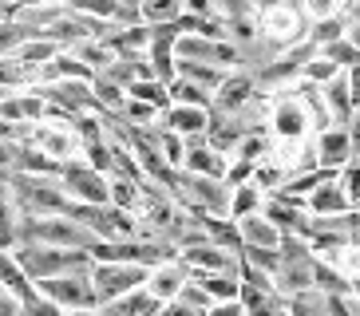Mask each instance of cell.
Here are the masks:
<instances>
[{
    "mask_svg": "<svg viewBox=\"0 0 360 316\" xmlns=\"http://www.w3.org/2000/svg\"><path fill=\"white\" fill-rule=\"evenodd\" d=\"M8 190L20 218H60L72 213L75 202L68 198V190L60 178H40V174H12L8 170Z\"/></svg>",
    "mask_w": 360,
    "mask_h": 316,
    "instance_id": "cell-1",
    "label": "cell"
},
{
    "mask_svg": "<svg viewBox=\"0 0 360 316\" xmlns=\"http://www.w3.org/2000/svg\"><path fill=\"white\" fill-rule=\"evenodd\" d=\"M12 257L20 261V269L28 273L32 284L60 273H91V265H96L87 249H52V245H28V242L16 245Z\"/></svg>",
    "mask_w": 360,
    "mask_h": 316,
    "instance_id": "cell-2",
    "label": "cell"
},
{
    "mask_svg": "<svg viewBox=\"0 0 360 316\" xmlns=\"http://www.w3.org/2000/svg\"><path fill=\"white\" fill-rule=\"evenodd\" d=\"M313 253L301 237L293 233H281V245H277V273H274V289L281 296H297L313 289Z\"/></svg>",
    "mask_w": 360,
    "mask_h": 316,
    "instance_id": "cell-3",
    "label": "cell"
},
{
    "mask_svg": "<svg viewBox=\"0 0 360 316\" xmlns=\"http://www.w3.org/2000/svg\"><path fill=\"white\" fill-rule=\"evenodd\" d=\"M20 242L52 245V249H91L96 237H91L75 218H64V213H60V218H20Z\"/></svg>",
    "mask_w": 360,
    "mask_h": 316,
    "instance_id": "cell-4",
    "label": "cell"
},
{
    "mask_svg": "<svg viewBox=\"0 0 360 316\" xmlns=\"http://www.w3.org/2000/svg\"><path fill=\"white\" fill-rule=\"evenodd\" d=\"M313 55H317V44H309V40H297V44H289V48H281L274 60L262 63L254 72L257 87H262V91H285V87H293Z\"/></svg>",
    "mask_w": 360,
    "mask_h": 316,
    "instance_id": "cell-5",
    "label": "cell"
},
{
    "mask_svg": "<svg viewBox=\"0 0 360 316\" xmlns=\"http://www.w3.org/2000/svg\"><path fill=\"white\" fill-rule=\"evenodd\" d=\"M269 131H274L277 143H305L313 135V119H309L305 103L297 99L293 87L274 91V99H269Z\"/></svg>",
    "mask_w": 360,
    "mask_h": 316,
    "instance_id": "cell-6",
    "label": "cell"
},
{
    "mask_svg": "<svg viewBox=\"0 0 360 316\" xmlns=\"http://www.w3.org/2000/svg\"><path fill=\"white\" fill-rule=\"evenodd\" d=\"M305 16H301V8H297L293 0H281V4H274V8L257 12V32H262V40L269 44V48H289V44L305 40Z\"/></svg>",
    "mask_w": 360,
    "mask_h": 316,
    "instance_id": "cell-7",
    "label": "cell"
},
{
    "mask_svg": "<svg viewBox=\"0 0 360 316\" xmlns=\"http://www.w3.org/2000/svg\"><path fill=\"white\" fill-rule=\"evenodd\" d=\"M147 273H150V269H143V265L96 261L87 277H91V284H96L99 305H107V301H119V296H127V293H135V289H143V284H147Z\"/></svg>",
    "mask_w": 360,
    "mask_h": 316,
    "instance_id": "cell-8",
    "label": "cell"
},
{
    "mask_svg": "<svg viewBox=\"0 0 360 316\" xmlns=\"http://www.w3.org/2000/svg\"><path fill=\"white\" fill-rule=\"evenodd\" d=\"M48 301L64 308V312H79V308H96L99 296H96V284L87 273H60V277H48V281H36Z\"/></svg>",
    "mask_w": 360,
    "mask_h": 316,
    "instance_id": "cell-9",
    "label": "cell"
},
{
    "mask_svg": "<svg viewBox=\"0 0 360 316\" xmlns=\"http://www.w3.org/2000/svg\"><path fill=\"white\" fill-rule=\"evenodd\" d=\"M60 182H64L68 198L72 202H84V206H103L107 194H111V182H107L103 170L87 166L84 158H72V162H64V170H60Z\"/></svg>",
    "mask_w": 360,
    "mask_h": 316,
    "instance_id": "cell-10",
    "label": "cell"
},
{
    "mask_svg": "<svg viewBox=\"0 0 360 316\" xmlns=\"http://www.w3.org/2000/svg\"><path fill=\"white\" fill-rule=\"evenodd\" d=\"M44 95V103L60 111V115L75 119V115H87V111H99L96 103V91L87 79H56V84H36Z\"/></svg>",
    "mask_w": 360,
    "mask_h": 316,
    "instance_id": "cell-11",
    "label": "cell"
},
{
    "mask_svg": "<svg viewBox=\"0 0 360 316\" xmlns=\"http://www.w3.org/2000/svg\"><path fill=\"white\" fill-rule=\"evenodd\" d=\"M24 143H32L36 150H44V154L56 158V162H72V158H79V138H75V131L64 126V123H36Z\"/></svg>",
    "mask_w": 360,
    "mask_h": 316,
    "instance_id": "cell-12",
    "label": "cell"
},
{
    "mask_svg": "<svg viewBox=\"0 0 360 316\" xmlns=\"http://www.w3.org/2000/svg\"><path fill=\"white\" fill-rule=\"evenodd\" d=\"M262 95V87H257L254 72H226V79L218 84V91H214V111H222V115H238L250 99H257Z\"/></svg>",
    "mask_w": 360,
    "mask_h": 316,
    "instance_id": "cell-13",
    "label": "cell"
},
{
    "mask_svg": "<svg viewBox=\"0 0 360 316\" xmlns=\"http://www.w3.org/2000/svg\"><path fill=\"white\" fill-rule=\"evenodd\" d=\"M44 115H48V103H44L40 87H24V91H8L4 99H0V119H8L12 126H36L44 123Z\"/></svg>",
    "mask_w": 360,
    "mask_h": 316,
    "instance_id": "cell-14",
    "label": "cell"
},
{
    "mask_svg": "<svg viewBox=\"0 0 360 316\" xmlns=\"http://www.w3.org/2000/svg\"><path fill=\"white\" fill-rule=\"evenodd\" d=\"M179 261L186 265L191 273H238V253L222 249V245H214V242L179 249Z\"/></svg>",
    "mask_w": 360,
    "mask_h": 316,
    "instance_id": "cell-15",
    "label": "cell"
},
{
    "mask_svg": "<svg viewBox=\"0 0 360 316\" xmlns=\"http://www.w3.org/2000/svg\"><path fill=\"white\" fill-rule=\"evenodd\" d=\"M226 166H230V158L218 154V150L206 143V135L186 138V154H182V170H186V174H202V178H226Z\"/></svg>",
    "mask_w": 360,
    "mask_h": 316,
    "instance_id": "cell-16",
    "label": "cell"
},
{
    "mask_svg": "<svg viewBox=\"0 0 360 316\" xmlns=\"http://www.w3.org/2000/svg\"><path fill=\"white\" fill-rule=\"evenodd\" d=\"M186 281H191V269L174 257V261L155 265V269L147 273V284H143V289H147L159 305H167V301H174V296L182 293V284H186Z\"/></svg>",
    "mask_w": 360,
    "mask_h": 316,
    "instance_id": "cell-17",
    "label": "cell"
},
{
    "mask_svg": "<svg viewBox=\"0 0 360 316\" xmlns=\"http://www.w3.org/2000/svg\"><path fill=\"white\" fill-rule=\"evenodd\" d=\"M313 150H317V166L321 170H340L352 158V143L345 126H325L313 135Z\"/></svg>",
    "mask_w": 360,
    "mask_h": 316,
    "instance_id": "cell-18",
    "label": "cell"
},
{
    "mask_svg": "<svg viewBox=\"0 0 360 316\" xmlns=\"http://www.w3.org/2000/svg\"><path fill=\"white\" fill-rule=\"evenodd\" d=\"M305 210H309V218H340V213L352 210V202L345 198V190H340L337 174H333V178L321 182V186L305 198Z\"/></svg>",
    "mask_w": 360,
    "mask_h": 316,
    "instance_id": "cell-19",
    "label": "cell"
},
{
    "mask_svg": "<svg viewBox=\"0 0 360 316\" xmlns=\"http://www.w3.org/2000/svg\"><path fill=\"white\" fill-rule=\"evenodd\" d=\"M162 126H170V131L182 135V138H198V135H206V126H210V111H206V107H174L170 103L167 111H162Z\"/></svg>",
    "mask_w": 360,
    "mask_h": 316,
    "instance_id": "cell-20",
    "label": "cell"
},
{
    "mask_svg": "<svg viewBox=\"0 0 360 316\" xmlns=\"http://www.w3.org/2000/svg\"><path fill=\"white\" fill-rule=\"evenodd\" d=\"M103 44L111 48V55H143V52H147V44H150V28H147V24H131V28H115V24H107Z\"/></svg>",
    "mask_w": 360,
    "mask_h": 316,
    "instance_id": "cell-21",
    "label": "cell"
},
{
    "mask_svg": "<svg viewBox=\"0 0 360 316\" xmlns=\"http://www.w3.org/2000/svg\"><path fill=\"white\" fill-rule=\"evenodd\" d=\"M64 162L48 158L44 150H36L32 143H20L16 147V162H12V174H40V178H60Z\"/></svg>",
    "mask_w": 360,
    "mask_h": 316,
    "instance_id": "cell-22",
    "label": "cell"
},
{
    "mask_svg": "<svg viewBox=\"0 0 360 316\" xmlns=\"http://www.w3.org/2000/svg\"><path fill=\"white\" fill-rule=\"evenodd\" d=\"M321 95H325V107H328V119H333V126H345L352 119V95H349V79H345V72L333 75L325 87H321Z\"/></svg>",
    "mask_w": 360,
    "mask_h": 316,
    "instance_id": "cell-23",
    "label": "cell"
},
{
    "mask_svg": "<svg viewBox=\"0 0 360 316\" xmlns=\"http://www.w3.org/2000/svg\"><path fill=\"white\" fill-rule=\"evenodd\" d=\"M238 233H242V245H254V249H277L281 245V230L274 221H265V213H250V218L238 221Z\"/></svg>",
    "mask_w": 360,
    "mask_h": 316,
    "instance_id": "cell-24",
    "label": "cell"
},
{
    "mask_svg": "<svg viewBox=\"0 0 360 316\" xmlns=\"http://www.w3.org/2000/svg\"><path fill=\"white\" fill-rule=\"evenodd\" d=\"M20 242V210L12 202L8 174H0V249H16Z\"/></svg>",
    "mask_w": 360,
    "mask_h": 316,
    "instance_id": "cell-25",
    "label": "cell"
},
{
    "mask_svg": "<svg viewBox=\"0 0 360 316\" xmlns=\"http://www.w3.org/2000/svg\"><path fill=\"white\" fill-rule=\"evenodd\" d=\"M194 218H198V225L206 230V237L214 245H222L230 253L242 249V233H238V221L233 218H218V213H194Z\"/></svg>",
    "mask_w": 360,
    "mask_h": 316,
    "instance_id": "cell-26",
    "label": "cell"
},
{
    "mask_svg": "<svg viewBox=\"0 0 360 316\" xmlns=\"http://www.w3.org/2000/svg\"><path fill=\"white\" fill-rule=\"evenodd\" d=\"M107 316H159V301L147 293V289H135V293L119 296V301H107V305H99Z\"/></svg>",
    "mask_w": 360,
    "mask_h": 316,
    "instance_id": "cell-27",
    "label": "cell"
},
{
    "mask_svg": "<svg viewBox=\"0 0 360 316\" xmlns=\"http://www.w3.org/2000/svg\"><path fill=\"white\" fill-rule=\"evenodd\" d=\"M191 281L210 296L214 305H218V301H238V293H242L238 273H191Z\"/></svg>",
    "mask_w": 360,
    "mask_h": 316,
    "instance_id": "cell-28",
    "label": "cell"
},
{
    "mask_svg": "<svg viewBox=\"0 0 360 316\" xmlns=\"http://www.w3.org/2000/svg\"><path fill=\"white\" fill-rule=\"evenodd\" d=\"M174 75H182V79H191V84H198L202 91H218V84L226 79L222 67H214V63H198V60H174Z\"/></svg>",
    "mask_w": 360,
    "mask_h": 316,
    "instance_id": "cell-29",
    "label": "cell"
},
{
    "mask_svg": "<svg viewBox=\"0 0 360 316\" xmlns=\"http://www.w3.org/2000/svg\"><path fill=\"white\" fill-rule=\"evenodd\" d=\"M0 289L12 293V296H20V301L36 289V284L28 281V273L20 269V261L12 257V249H0Z\"/></svg>",
    "mask_w": 360,
    "mask_h": 316,
    "instance_id": "cell-30",
    "label": "cell"
},
{
    "mask_svg": "<svg viewBox=\"0 0 360 316\" xmlns=\"http://www.w3.org/2000/svg\"><path fill=\"white\" fill-rule=\"evenodd\" d=\"M56 55H60V48H56L52 40H44V36H32V40H24L20 48L12 52V60L24 63V67H32V72L40 75V67H44V63H52Z\"/></svg>",
    "mask_w": 360,
    "mask_h": 316,
    "instance_id": "cell-31",
    "label": "cell"
},
{
    "mask_svg": "<svg viewBox=\"0 0 360 316\" xmlns=\"http://www.w3.org/2000/svg\"><path fill=\"white\" fill-rule=\"evenodd\" d=\"M147 63H150V72H155V79L170 84V79H174V40L150 36V44H147Z\"/></svg>",
    "mask_w": 360,
    "mask_h": 316,
    "instance_id": "cell-32",
    "label": "cell"
},
{
    "mask_svg": "<svg viewBox=\"0 0 360 316\" xmlns=\"http://www.w3.org/2000/svg\"><path fill=\"white\" fill-rule=\"evenodd\" d=\"M262 206H265V194L254 186V182H242V186L230 190V218L233 221L250 218V213H262Z\"/></svg>",
    "mask_w": 360,
    "mask_h": 316,
    "instance_id": "cell-33",
    "label": "cell"
},
{
    "mask_svg": "<svg viewBox=\"0 0 360 316\" xmlns=\"http://www.w3.org/2000/svg\"><path fill=\"white\" fill-rule=\"evenodd\" d=\"M313 289H317L321 296H345V293H352V284H349V277L345 273H337L328 261H313Z\"/></svg>",
    "mask_w": 360,
    "mask_h": 316,
    "instance_id": "cell-34",
    "label": "cell"
},
{
    "mask_svg": "<svg viewBox=\"0 0 360 316\" xmlns=\"http://www.w3.org/2000/svg\"><path fill=\"white\" fill-rule=\"evenodd\" d=\"M167 91H170V103H174V107H206V111H210V103H214L210 91H202L198 84L182 79V75H174V79H170Z\"/></svg>",
    "mask_w": 360,
    "mask_h": 316,
    "instance_id": "cell-35",
    "label": "cell"
},
{
    "mask_svg": "<svg viewBox=\"0 0 360 316\" xmlns=\"http://www.w3.org/2000/svg\"><path fill=\"white\" fill-rule=\"evenodd\" d=\"M127 99H139V103L155 107L159 115L170 107V91H167V84H162V79H135V84L127 87Z\"/></svg>",
    "mask_w": 360,
    "mask_h": 316,
    "instance_id": "cell-36",
    "label": "cell"
},
{
    "mask_svg": "<svg viewBox=\"0 0 360 316\" xmlns=\"http://www.w3.org/2000/svg\"><path fill=\"white\" fill-rule=\"evenodd\" d=\"M111 194H107V202H111V206H119V210H131L135 213L139 210V202H143V182H131V178H115V174H111Z\"/></svg>",
    "mask_w": 360,
    "mask_h": 316,
    "instance_id": "cell-37",
    "label": "cell"
},
{
    "mask_svg": "<svg viewBox=\"0 0 360 316\" xmlns=\"http://www.w3.org/2000/svg\"><path fill=\"white\" fill-rule=\"evenodd\" d=\"M68 52H72L79 63H87V67H91L96 75L103 72V67H107L111 60H115V55H111V48L103 44V36H99V40H84V44H75V48H68Z\"/></svg>",
    "mask_w": 360,
    "mask_h": 316,
    "instance_id": "cell-38",
    "label": "cell"
},
{
    "mask_svg": "<svg viewBox=\"0 0 360 316\" xmlns=\"http://www.w3.org/2000/svg\"><path fill=\"white\" fill-rule=\"evenodd\" d=\"M143 24L155 28V24H174L182 16V0H143Z\"/></svg>",
    "mask_w": 360,
    "mask_h": 316,
    "instance_id": "cell-39",
    "label": "cell"
},
{
    "mask_svg": "<svg viewBox=\"0 0 360 316\" xmlns=\"http://www.w3.org/2000/svg\"><path fill=\"white\" fill-rule=\"evenodd\" d=\"M68 8L87 16V20H99V24H111L119 12V0H68Z\"/></svg>",
    "mask_w": 360,
    "mask_h": 316,
    "instance_id": "cell-40",
    "label": "cell"
},
{
    "mask_svg": "<svg viewBox=\"0 0 360 316\" xmlns=\"http://www.w3.org/2000/svg\"><path fill=\"white\" fill-rule=\"evenodd\" d=\"M345 16H328V20H317V24H309L305 28V40L309 44H317V48H325V44H333V40H340L345 36Z\"/></svg>",
    "mask_w": 360,
    "mask_h": 316,
    "instance_id": "cell-41",
    "label": "cell"
},
{
    "mask_svg": "<svg viewBox=\"0 0 360 316\" xmlns=\"http://www.w3.org/2000/svg\"><path fill=\"white\" fill-rule=\"evenodd\" d=\"M337 182L345 190V198L352 202V210H360V154H352L345 166L337 170Z\"/></svg>",
    "mask_w": 360,
    "mask_h": 316,
    "instance_id": "cell-42",
    "label": "cell"
},
{
    "mask_svg": "<svg viewBox=\"0 0 360 316\" xmlns=\"http://www.w3.org/2000/svg\"><path fill=\"white\" fill-rule=\"evenodd\" d=\"M36 32L20 20H0V55H12L24 40H32Z\"/></svg>",
    "mask_w": 360,
    "mask_h": 316,
    "instance_id": "cell-43",
    "label": "cell"
},
{
    "mask_svg": "<svg viewBox=\"0 0 360 316\" xmlns=\"http://www.w3.org/2000/svg\"><path fill=\"white\" fill-rule=\"evenodd\" d=\"M340 4H345V0H297V8H301L305 24H317V20H328V16H340Z\"/></svg>",
    "mask_w": 360,
    "mask_h": 316,
    "instance_id": "cell-44",
    "label": "cell"
},
{
    "mask_svg": "<svg viewBox=\"0 0 360 316\" xmlns=\"http://www.w3.org/2000/svg\"><path fill=\"white\" fill-rule=\"evenodd\" d=\"M333 75H340V67L333 60H325V55H313V60L305 63V72H301V79H305V84H317V87H325L328 79H333Z\"/></svg>",
    "mask_w": 360,
    "mask_h": 316,
    "instance_id": "cell-45",
    "label": "cell"
},
{
    "mask_svg": "<svg viewBox=\"0 0 360 316\" xmlns=\"http://www.w3.org/2000/svg\"><path fill=\"white\" fill-rule=\"evenodd\" d=\"M317 52L325 55V60L337 63L340 72H345V67H352V63H360V52L352 48L349 40H345V36H340V40H333V44H325V48H317Z\"/></svg>",
    "mask_w": 360,
    "mask_h": 316,
    "instance_id": "cell-46",
    "label": "cell"
},
{
    "mask_svg": "<svg viewBox=\"0 0 360 316\" xmlns=\"http://www.w3.org/2000/svg\"><path fill=\"white\" fill-rule=\"evenodd\" d=\"M20 312H24V316H68L64 308L56 305V301H48L40 289H32V293L20 301Z\"/></svg>",
    "mask_w": 360,
    "mask_h": 316,
    "instance_id": "cell-47",
    "label": "cell"
},
{
    "mask_svg": "<svg viewBox=\"0 0 360 316\" xmlns=\"http://www.w3.org/2000/svg\"><path fill=\"white\" fill-rule=\"evenodd\" d=\"M123 119H127L131 126H155L159 123V111H155V107H147V103H139V99H127V103H123Z\"/></svg>",
    "mask_w": 360,
    "mask_h": 316,
    "instance_id": "cell-48",
    "label": "cell"
},
{
    "mask_svg": "<svg viewBox=\"0 0 360 316\" xmlns=\"http://www.w3.org/2000/svg\"><path fill=\"white\" fill-rule=\"evenodd\" d=\"M254 178V162H245V158H230V166H226V186H242V182H250Z\"/></svg>",
    "mask_w": 360,
    "mask_h": 316,
    "instance_id": "cell-49",
    "label": "cell"
},
{
    "mask_svg": "<svg viewBox=\"0 0 360 316\" xmlns=\"http://www.w3.org/2000/svg\"><path fill=\"white\" fill-rule=\"evenodd\" d=\"M179 301H186V305H191V308H198V312H210V308H214V301H210L206 293H202V289H198L194 281H186V284H182Z\"/></svg>",
    "mask_w": 360,
    "mask_h": 316,
    "instance_id": "cell-50",
    "label": "cell"
},
{
    "mask_svg": "<svg viewBox=\"0 0 360 316\" xmlns=\"http://www.w3.org/2000/svg\"><path fill=\"white\" fill-rule=\"evenodd\" d=\"M182 16H218L214 0H182Z\"/></svg>",
    "mask_w": 360,
    "mask_h": 316,
    "instance_id": "cell-51",
    "label": "cell"
},
{
    "mask_svg": "<svg viewBox=\"0 0 360 316\" xmlns=\"http://www.w3.org/2000/svg\"><path fill=\"white\" fill-rule=\"evenodd\" d=\"M159 316H206V312H198V308H191L186 301H179V296H174V301H167V305L159 308Z\"/></svg>",
    "mask_w": 360,
    "mask_h": 316,
    "instance_id": "cell-52",
    "label": "cell"
},
{
    "mask_svg": "<svg viewBox=\"0 0 360 316\" xmlns=\"http://www.w3.org/2000/svg\"><path fill=\"white\" fill-rule=\"evenodd\" d=\"M345 79H349V95H352V107L360 111V63L345 67Z\"/></svg>",
    "mask_w": 360,
    "mask_h": 316,
    "instance_id": "cell-53",
    "label": "cell"
},
{
    "mask_svg": "<svg viewBox=\"0 0 360 316\" xmlns=\"http://www.w3.org/2000/svg\"><path fill=\"white\" fill-rule=\"evenodd\" d=\"M206 316H245V308H242V301H218Z\"/></svg>",
    "mask_w": 360,
    "mask_h": 316,
    "instance_id": "cell-54",
    "label": "cell"
},
{
    "mask_svg": "<svg viewBox=\"0 0 360 316\" xmlns=\"http://www.w3.org/2000/svg\"><path fill=\"white\" fill-rule=\"evenodd\" d=\"M16 147H20V143H4V138H0V174H8L12 170V162H16Z\"/></svg>",
    "mask_w": 360,
    "mask_h": 316,
    "instance_id": "cell-55",
    "label": "cell"
},
{
    "mask_svg": "<svg viewBox=\"0 0 360 316\" xmlns=\"http://www.w3.org/2000/svg\"><path fill=\"white\" fill-rule=\"evenodd\" d=\"M345 131H349L352 154H360V111H352V119H349V123H345Z\"/></svg>",
    "mask_w": 360,
    "mask_h": 316,
    "instance_id": "cell-56",
    "label": "cell"
},
{
    "mask_svg": "<svg viewBox=\"0 0 360 316\" xmlns=\"http://www.w3.org/2000/svg\"><path fill=\"white\" fill-rule=\"evenodd\" d=\"M0 316H24L20 312V296L4 293V301H0Z\"/></svg>",
    "mask_w": 360,
    "mask_h": 316,
    "instance_id": "cell-57",
    "label": "cell"
},
{
    "mask_svg": "<svg viewBox=\"0 0 360 316\" xmlns=\"http://www.w3.org/2000/svg\"><path fill=\"white\" fill-rule=\"evenodd\" d=\"M345 40H349L352 48L360 52V24H349V28H345Z\"/></svg>",
    "mask_w": 360,
    "mask_h": 316,
    "instance_id": "cell-58",
    "label": "cell"
},
{
    "mask_svg": "<svg viewBox=\"0 0 360 316\" xmlns=\"http://www.w3.org/2000/svg\"><path fill=\"white\" fill-rule=\"evenodd\" d=\"M68 316H107V312L96 305V308H79V312H68Z\"/></svg>",
    "mask_w": 360,
    "mask_h": 316,
    "instance_id": "cell-59",
    "label": "cell"
},
{
    "mask_svg": "<svg viewBox=\"0 0 360 316\" xmlns=\"http://www.w3.org/2000/svg\"><path fill=\"white\" fill-rule=\"evenodd\" d=\"M349 284H352V301H356V305H360V277H352Z\"/></svg>",
    "mask_w": 360,
    "mask_h": 316,
    "instance_id": "cell-60",
    "label": "cell"
},
{
    "mask_svg": "<svg viewBox=\"0 0 360 316\" xmlns=\"http://www.w3.org/2000/svg\"><path fill=\"white\" fill-rule=\"evenodd\" d=\"M4 95H8V91H4V87H0V99H4Z\"/></svg>",
    "mask_w": 360,
    "mask_h": 316,
    "instance_id": "cell-61",
    "label": "cell"
},
{
    "mask_svg": "<svg viewBox=\"0 0 360 316\" xmlns=\"http://www.w3.org/2000/svg\"><path fill=\"white\" fill-rule=\"evenodd\" d=\"M0 301H4V289H0Z\"/></svg>",
    "mask_w": 360,
    "mask_h": 316,
    "instance_id": "cell-62",
    "label": "cell"
}]
</instances>
